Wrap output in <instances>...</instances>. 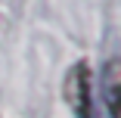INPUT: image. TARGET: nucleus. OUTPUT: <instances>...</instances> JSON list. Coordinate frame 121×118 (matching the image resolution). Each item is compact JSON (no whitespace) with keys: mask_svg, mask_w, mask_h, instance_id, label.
Here are the masks:
<instances>
[{"mask_svg":"<svg viewBox=\"0 0 121 118\" xmlns=\"http://www.w3.org/2000/svg\"><path fill=\"white\" fill-rule=\"evenodd\" d=\"M62 96L78 118H93V90H90V65L87 62H75L68 68Z\"/></svg>","mask_w":121,"mask_h":118,"instance_id":"obj_1","label":"nucleus"},{"mask_svg":"<svg viewBox=\"0 0 121 118\" xmlns=\"http://www.w3.org/2000/svg\"><path fill=\"white\" fill-rule=\"evenodd\" d=\"M103 103L109 118H121V62L109 59L103 65Z\"/></svg>","mask_w":121,"mask_h":118,"instance_id":"obj_2","label":"nucleus"}]
</instances>
